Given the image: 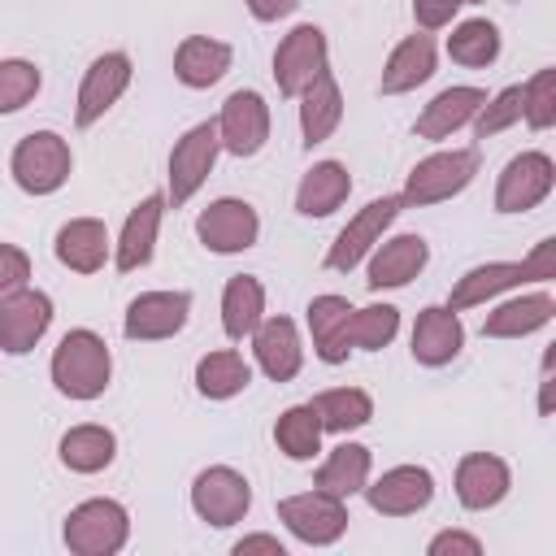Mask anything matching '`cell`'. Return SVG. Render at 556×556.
Wrapping results in <instances>:
<instances>
[{
    "label": "cell",
    "instance_id": "f6af8a7d",
    "mask_svg": "<svg viewBox=\"0 0 556 556\" xmlns=\"http://www.w3.org/2000/svg\"><path fill=\"white\" fill-rule=\"evenodd\" d=\"M243 4H248V13L256 22H278V17H287V13L300 9V0H243Z\"/></svg>",
    "mask_w": 556,
    "mask_h": 556
},
{
    "label": "cell",
    "instance_id": "d590c367",
    "mask_svg": "<svg viewBox=\"0 0 556 556\" xmlns=\"http://www.w3.org/2000/svg\"><path fill=\"white\" fill-rule=\"evenodd\" d=\"M321 434H326V430H321L313 404H291V408H282L278 421H274V443H278V452H282L287 460H313V456L321 452Z\"/></svg>",
    "mask_w": 556,
    "mask_h": 556
},
{
    "label": "cell",
    "instance_id": "7dc6e473",
    "mask_svg": "<svg viewBox=\"0 0 556 556\" xmlns=\"http://www.w3.org/2000/svg\"><path fill=\"white\" fill-rule=\"evenodd\" d=\"M456 4H482V0H456Z\"/></svg>",
    "mask_w": 556,
    "mask_h": 556
},
{
    "label": "cell",
    "instance_id": "d6986e66",
    "mask_svg": "<svg viewBox=\"0 0 556 556\" xmlns=\"http://www.w3.org/2000/svg\"><path fill=\"white\" fill-rule=\"evenodd\" d=\"M161 217H165V195H161V191L143 195V200L126 213V226H122V235H117V243H113V265H117L122 274H135V269H143V265L152 261Z\"/></svg>",
    "mask_w": 556,
    "mask_h": 556
},
{
    "label": "cell",
    "instance_id": "d4e9b609",
    "mask_svg": "<svg viewBox=\"0 0 556 556\" xmlns=\"http://www.w3.org/2000/svg\"><path fill=\"white\" fill-rule=\"evenodd\" d=\"M295 100H300V135H304V148L326 143L339 130V122H343V91H339L330 65Z\"/></svg>",
    "mask_w": 556,
    "mask_h": 556
},
{
    "label": "cell",
    "instance_id": "4dcf8cb0",
    "mask_svg": "<svg viewBox=\"0 0 556 556\" xmlns=\"http://www.w3.org/2000/svg\"><path fill=\"white\" fill-rule=\"evenodd\" d=\"M61 452V465L74 469V473H100L113 465L117 456V439L109 426H96V421H83V426H70L56 443Z\"/></svg>",
    "mask_w": 556,
    "mask_h": 556
},
{
    "label": "cell",
    "instance_id": "30bf717a",
    "mask_svg": "<svg viewBox=\"0 0 556 556\" xmlns=\"http://www.w3.org/2000/svg\"><path fill=\"white\" fill-rule=\"evenodd\" d=\"M326 56H330V48H326V30L321 26L304 22L291 35H282V43L274 52V83H278V91L295 100L326 70Z\"/></svg>",
    "mask_w": 556,
    "mask_h": 556
},
{
    "label": "cell",
    "instance_id": "e0dca14e",
    "mask_svg": "<svg viewBox=\"0 0 556 556\" xmlns=\"http://www.w3.org/2000/svg\"><path fill=\"white\" fill-rule=\"evenodd\" d=\"M361 491H365L374 513H382V517H413V513H421L434 500V478H430L426 465H395L378 482H365Z\"/></svg>",
    "mask_w": 556,
    "mask_h": 556
},
{
    "label": "cell",
    "instance_id": "836d02e7",
    "mask_svg": "<svg viewBox=\"0 0 556 556\" xmlns=\"http://www.w3.org/2000/svg\"><path fill=\"white\" fill-rule=\"evenodd\" d=\"M369 465H374V456H369L365 443H339V447H330V456L321 460L317 486L330 491V495H339V500H348V495H356V491L369 482Z\"/></svg>",
    "mask_w": 556,
    "mask_h": 556
},
{
    "label": "cell",
    "instance_id": "5b68a950",
    "mask_svg": "<svg viewBox=\"0 0 556 556\" xmlns=\"http://www.w3.org/2000/svg\"><path fill=\"white\" fill-rule=\"evenodd\" d=\"M61 539L74 556H113L130 539V513L117 500H83L70 508Z\"/></svg>",
    "mask_w": 556,
    "mask_h": 556
},
{
    "label": "cell",
    "instance_id": "4fadbf2b",
    "mask_svg": "<svg viewBox=\"0 0 556 556\" xmlns=\"http://www.w3.org/2000/svg\"><path fill=\"white\" fill-rule=\"evenodd\" d=\"M130 78H135V65H130V56L126 52H104V56H96L91 65H87V74H83V83H78V104H74V122L87 130V126H96L117 100H122V91L130 87Z\"/></svg>",
    "mask_w": 556,
    "mask_h": 556
},
{
    "label": "cell",
    "instance_id": "7bdbcfd3",
    "mask_svg": "<svg viewBox=\"0 0 556 556\" xmlns=\"http://www.w3.org/2000/svg\"><path fill=\"white\" fill-rule=\"evenodd\" d=\"M426 552L430 556H478L482 552V539H473V534H465V530H443V534H434L430 543H426Z\"/></svg>",
    "mask_w": 556,
    "mask_h": 556
},
{
    "label": "cell",
    "instance_id": "8992f818",
    "mask_svg": "<svg viewBox=\"0 0 556 556\" xmlns=\"http://www.w3.org/2000/svg\"><path fill=\"white\" fill-rule=\"evenodd\" d=\"M278 517H282V526H287L300 543H308V547H330V543H339L343 530H348V521H352V517H348V504H343L339 495L321 491V486L278 500Z\"/></svg>",
    "mask_w": 556,
    "mask_h": 556
},
{
    "label": "cell",
    "instance_id": "484cf974",
    "mask_svg": "<svg viewBox=\"0 0 556 556\" xmlns=\"http://www.w3.org/2000/svg\"><path fill=\"white\" fill-rule=\"evenodd\" d=\"M230 61H235L230 43L208 39V35H187L178 43V52H174V78L182 87H191V91H204V87H213V83L226 78Z\"/></svg>",
    "mask_w": 556,
    "mask_h": 556
},
{
    "label": "cell",
    "instance_id": "2e32d148",
    "mask_svg": "<svg viewBox=\"0 0 556 556\" xmlns=\"http://www.w3.org/2000/svg\"><path fill=\"white\" fill-rule=\"evenodd\" d=\"M52 326V300L35 287H22L0 300V352L26 356Z\"/></svg>",
    "mask_w": 556,
    "mask_h": 556
},
{
    "label": "cell",
    "instance_id": "8d00e7d4",
    "mask_svg": "<svg viewBox=\"0 0 556 556\" xmlns=\"http://www.w3.org/2000/svg\"><path fill=\"white\" fill-rule=\"evenodd\" d=\"M447 56L469 70H486L500 56V30L486 17H469L447 35Z\"/></svg>",
    "mask_w": 556,
    "mask_h": 556
},
{
    "label": "cell",
    "instance_id": "ac0fdd59",
    "mask_svg": "<svg viewBox=\"0 0 556 556\" xmlns=\"http://www.w3.org/2000/svg\"><path fill=\"white\" fill-rule=\"evenodd\" d=\"M460 348H465L460 313H452L447 304H426L413 326V361L426 369H439V365L456 361Z\"/></svg>",
    "mask_w": 556,
    "mask_h": 556
},
{
    "label": "cell",
    "instance_id": "f546056e",
    "mask_svg": "<svg viewBox=\"0 0 556 556\" xmlns=\"http://www.w3.org/2000/svg\"><path fill=\"white\" fill-rule=\"evenodd\" d=\"M348 191H352L348 165L343 161H317L300 178V187H295V213H304V217H330L348 200Z\"/></svg>",
    "mask_w": 556,
    "mask_h": 556
},
{
    "label": "cell",
    "instance_id": "b9f144b4",
    "mask_svg": "<svg viewBox=\"0 0 556 556\" xmlns=\"http://www.w3.org/2000/svg\"><path fill=\"white\" fill-rule=\"evenodd\" d=\"M30 287V256L13 243H0V300Z\"/></svg>",
    "mask_w": 556,
    "mask_h": 556
},
{
    "label": "cell",
    "instance_id": "44dd1931",
    "mask_svg": "<svg viewBox=\"0 0 556 556\" xmlns=\"http://www.w3.org/2000/svg\"><path fill=\"white\" fill-rule=\"evenodd\" d=\"M252 352L256 365L265 369V378L274 382H291L304 365V343L291 317H261V326L252 330Z\"/></svg>",
    "mask_w": 556,
    "mask_h": 556
},
{
    "label": "cell",
    "instance_id": "1f68e13d",
    "mask_svg": "<svg viewBox=\"0 0 556 556\" xmlns=\"http://www.w3.org/2000/svg\"><path fill=\"white\" fill-rule=\"evenodd\" d=\"M265 317V287L252 274H235L222 291V330L226 339H248Z\"/></svg>",
    "mask_w": 556,
    "mask_h": 556
},
{
    "label": "cell",
    "instance_id": "52a82bcc",
    "mask_svg": "<svg viewBox=\"0 0 556 556\" xmlns=\"http://www.w3.org/2000/svg\"><path fill=\"white\" fill-rule=\"evenodd\" d=\"M191 508H195L200 521L226 530V526H235V521L248 517V508H252V486H248V478H243L239 469H230V465H208V469H200L195 482H191Z\"/></svg>",
    "mask_w": 556,
    "mask_h": 556
},
{
    "label": "cell",
    "instance_id": "cb8c5ba5",
    "mask_svg": "<svg viewBox=\"0 0 556 556\" xmlns=\"http://www.w3.org/2000/svg\"><path fill=\"white\" fill-rule=\"evenodd\" d=\"M56 261L74 274H100L109 252H113V239L104 230L100 217H70L61 230H56V243H52Z\"/></svg>",
    "mask_w": 556,
    "mask_h": 556
},
{
    "label": "cell",
    "instance_id": "83f0119b",
    "mask_svg": "<svg viewBox=\"0 0 556 556\" xmlns=\"http://www.w3.org/2000/svg\"><path fill=\"white\" fill-rule=\"evenodd\" d=\"M348 321H352V304L343 295H313L308 300V334H313V352L326 365H343L352 343H348Z\"/></svg>",
    "mask_w": 556,
    "mask_h": 556
},
{
    "label": "cell",
    "instance_id": "60d3db41",
    "mask_svg": "<svg viewBox=\"0 0 556 556\" xmlns=\"http://www.w3.org/2000/svg\"><path fill=\"white\" fill-rule=\"evenodd\" d=\"M513 122H521V87H504L500 96H486V104L473 113V135L478 139H491L500 130H508Z\"/></svg>",
    "mask_w": 556,
    "mask_h": 556
},
{
    "label": "cell",
    "instance_id": "8fae6325",
    "mask_svg": "<svg viewBox=\"0 0 556 556\" xmlns=\"http://www.w3.org/2000/svg\"><path fill=\"white\" fill-rule=\"evenodd\" d=\"M556 187V165L547 152H521L504 165L500 182H495V213H526L539 208Z\"/></svg>",
    "mask_w": 556,
    "mask_h": 556
},
{
    "label": "cell",
    "instance_id": "ee69618b",
    "mask_svg": "<svg viewBox=\"0 0 556 556\" xmlns=\"http://www.w3.org/2000/svg\"><path fill=\"white\" fill-rule=\"evenodd\" d=\"M456 0H413V17L421 30H443L452 17H456Z\"/></svg>",
    "mask_w": 556,
    "mask_h": 556
},
{
    "label": "cell",
    "instance_id": "bcb514c9",
    "mask_svg": "<svg viewBox=\"0 0 556 556\" xmlns=\"http://www.w3.org/2000/svg\"><path fill=\"white\" fill-rule=\"evenodd\" d=\"M248 552H269V556H282L287 547H282V539H274V534H243V539L235 543V556H248Z\"/></svg>",
    "mask_w": 556,
    "mask_h": 556
},
{
    "label": "cell",
    "instance_id": "7402d4cb",
    "mask_svg": "<svg viewBox=\"0 0 556 556\" xmlns=\"http://www.w3.org/2000/svg\"><path fill=\"white\" fill-rule=\"evenodd\" d=\"M508 486H513V473H508V465H504L500 456H491V452H469V456H460V465H456V500H460L469 513L495 508V504L508 495Z\"/></svg>",
    "mask_w": 556,
    "mask_h": 556
},
{
    "label": "cell",
    "instance_id": "f35d334b",
    "mask_svg": "<svg viewBox=\"0 0 556 556\" xmlns=\"http://www.w3.org/2000/svg\"><path fill=\"white\" fill-rule=\"evenodd\" d=\"M39 83H43V74H39L35 61L4 56V61H0V117L26 109V104L39 96Z\"/></svg>",
    "mask_w": 556,
    "mask_h": 556
},
{
    "label": "cell",
    "instance_id": "603a6c76",
    "mask_svg": "<svg viewBox=\"0 0 556 556\" xmlns=\"http://www.w3.org/2000/svg\"><path fill=\"white\" fill-rule=\"evenodd\" d=\"M482 104H486V91H482V87H443V91L417 113L413 130H417V139L443 143V139H452L460 126H469Z\"/></svg>",
    "mask_w": 556,
    "mask_h": 556
},
{
    "label": "cell",
    "instance_id": "7c38bea8",
    "mask_svg": "<svg viewBox=\"0 0 556 556\" xmlns=\"http://www.w3.org/2000/svg\"><path fill=\"white\" fill-rule=\"evenodd\" d=\"M195 235L208 252L217 256H235V252H248L261 235V217L248 200H235V195H222L213 200L200 217H195Z\"/></svg>",
    "mask_w": 556,
    "mask_h": 556
},
{
    "label": "cell",
    "instance_id": "9a60e30c",
    "mask_svg": "<svg viewBox=\"0 0 556 556\" xmlns=\"http://www.w3.org/2000/svg\"><path fill=\"white\" fill-rule=\"evenodd\" d=\"M191 317V295L187 291H143L130 300L122 334L135 343H152V339H174Z\"/></svg>",
    "mask_w": 556,
    "mask_h": 556
},
{
    "label": "cell",
    "instance_id": "f1b7e54d",
    "mask_svg": "<svg viewBox=\"0 0 556 556\" xmlns=\"http://www.w3.org/2000/svg\"><path fill=\"white\" fill-rule=\"evenodd\" d=\"M434 74V39L430 35H404L387 65H382V78H378V91L382 96H404L413 87H421L426 78Z\"/></svg>",
    "mask_w": 556,
    "mask_h": 556
},
{
    "label": "cell",
    "instance_id": "ffe728a7",
    "mask_svg": "<svg viewBox=\"0 0 556 556\" xmlns=\"http://www.w3.org/2000/svg\"><path fill=\"white\" fill-rule=\"evenodd\" d=\"M430 261V248L421 235H395L387 243H374L369 252V291H387V287H408Z\"/></svg>",
    "mask_w": 556,
    "mask_h": 556
},
{
    "label": "cell",
    "instance_id": "6da1fadb",
    "mask_svg": "<svg viewBox=\"0 0 556 556\" xmlns=\"http://www.w3.org/2000/svg\"><path fill=\"white\" fill-rule=\"evenodd\" d=\"M547 278H556V239H539L526 261H486V265H473L465 278H456V287L447 295V308L452 313H465L473 304L495 300L500 291H513L521 282H547Z\"/></svg>",
    "mask_w": 556,
    "mask_h": 556
},
{
    "label": "cell",
    "instance_id": "74e56055",
    "mask_svg": "<svg viewBox=\"0 0 556 556\" xmlns=\"http://www.w3.org/2000/svg\"><path fill=\"white\" fill-rule=\"evenodd\" d=\"M400 330V308L391 304H369V308H352L348 321V343L361 352H382Z\"/></svg>",
    "mask_w": 556,
    "mask_h": 556
},
{
    "label": "cell",
    "instance_id": "ab89813d",
    "mask_svg": "<svg viewBox=\"0 0 556 556\" xmlns=\"http://www.w3.org/2000/svg\"><path fill=\"white\" fill-rule=\"evenodd\" d=\"M521 117L530 130L556 126V70H539L530 83H521Z\"/></svg>",
    "mask_w": 556,
    "mask_h": 556
},
{
    "label": "cell",
    "instance_id": "9c48e42d",
    "mask_svg": "<svg viewBox=\"0 0 556 556\" xmlns=\"http://www.w3.org/2000/svg\"><path fill=\"white\" fill-rule=\"evenodd\" d=\"M217 152H222L217 122H195V126L174 143V152H169V200H174V208L187 204V200L204 187V178L213 174Z\"/></svg>",
    "mask_w": 556,
    "mask_h": 556
},
{
    "label": "cell",
    "instance_id": "3957f363",
    "mask_svg": "<svg viewBox=\"0 0 556 556\" xmlns=\"http://www.w3.org/2000/svg\"><path fill=\"white\" fill-rule=\"evenodd\" d=\"M70 169H74V152L56 130H30L26 139H17V148L9 156V174L26 195L61 191Z\"/></svg>",
    "mask_w": 556,
    "mask_h": 556
},
{
    "label": "cell",
    "instance_id": "d6a6232c",
    "mask_svg": "<svg viewBox=\"0 0 556 556\" xmlns=\"http://www.w3.org/2000/svg\"><path fill=\"white\" fill-rule=\"evenodd\" d=\"M248 382H252V365L235 348H217L195 361V391L204 400H230V395L248 391Z\"/></svg>",
    "mask_w": 556,
    "mask_h": 556
},
{
    "label": "cell",
    "instance_id": "7a4b0ae2",
    "mask_svg": "<svg viewBox=\"0 0 556 556\" xmlns=\"http://www.w3.org/2000/svg\"><path fill=\"white\" fill-rule=\"evenodd\" d=\"M52 387L70 400H96L104 395L109 378H113V356H109V343L96 334V330H70L56 352H52Z\"/></svg>",
    "mask_w": 556,
    "mask_h": 556
},
{
    "label": "cell",
    "instance_id": "4316f807",
    "mask_svg": "<svg viewBox=\"0 0 556 556\" xmlns=\"http://www.w3.org/2000/svg\"><path fill=\"white\" fill-rule=\"evenodd\" d=\"M552 317H556L552 291H530V295L495 304L486 313V321H482V339H526V334L543 330Z\"/></svg>",
    "mask_w": 556,
    "mask_h": 556
},
{
    "label": "cell",
    "instance_id": "e575fe53",
    "mask_svg": "<svg viewBox=\"0 0 556 556\" xmlns=\"http://www.w3.org/2000/svg\"><path fill=\"white\" fill-rule=\"evenodd\" d=\"M313 413H317L321 430L348 434V430H361L374 417V400L361 387H330V391L313 395Z\"/></svg>",
    "mask_w": 556,
    "mask_h": 556
},
{
    "label": "cell",
    "instance_id": "5bb4252c",
    "mask_svg": "<svg viewBox=\"0 0 556 556\" xmlns=\"http://www.w3.org/2000/svg\"><path fill=\"white\" fill-rule=\"evenodd\" d=\"M217 139L230 156H256L269 139V104L256 91H230L217 113Z\"/></svg>",
    "mask_w": 556,
    "mask_h": 556
},
{
    "label": "cell",
    "instance_id": "277c9868",
    "mask_svg": "<svg viewBox=\"0 0 556 556\" xmlns=\"http://www.w3.org/2000/svg\"><path fill=\"white\" fill-rule=\"evenodd\" d=\"M478 174V148H443V152H430L426 161H417L404 178V191L400 200L413 204V208H426V204H443L452 195H460Z\"/></svg>",
    "mask_w": 556,
    "mask_h": 556
},
{
    "label": "cell",
    "instance_id": "ba28073f",
    "mask_svg": "<svg viewBox=\"0 0 556 556\" xmlns=\"http://www.w3.org/2000/svg\"><path fill=\"white\" fill-rule=\"evenodd\" d=\"M400 208H404L400 195H378V200H369L356 217H348V226L334 235V243H330V252H326V269L352 274V269L374 252V243H382V230L400 217Z\"/></svg>",
    "mask_w": 556,
    "mask_h": 556
}]
</instances>
